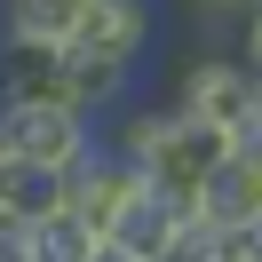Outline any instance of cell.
Here are the masks:
<instances>
[{"label": "cell", "mask_w": 262, "mask_h": 262, "mask_svg": "<svg viewBox=\"0 0 262 262\" xmlns=\"http://www.w3.org/2000/svg\"><path fill=\"white\" fill-rule=\"evenodd\" d=\"M96 0H0V40L8 48H72Z\"/></svg>", "instance_id": "ba28073f"}, {"label": "cell", "mask_w": 262, "mask_h": 262, "mask_svg": "<svg viewBox=\"0 0 262 262\" xmlns=\"http://www.w3.org/2000/svg\"><path fill=\"white\" fill-rule=\"evenodd\" d=\"M96 262H151V254H135V246H119V238H103V246H96Z\"/></svg>", "instance_id": "9a60e30c"}, {"label": "cell", "mask_w": 262, "mask_h": 262, "mask_svg": "<svg viewBox=\"0 0 262 262\" xmlns=\"http://www.w3.org/2000/svg\"><path fill=\"white\" fill-rule=\"evenodd\" d=\"M238 238H246V254H254V262H262V214H254V223H246V230H238Z\"/></svg>", "instance_id": "2e32d148"}, {"label": "cell", "mask_w": 262, "mask_h": 262, "mask_svg": "<svg viewBox=\"0 0 262 262\" xmlns=\"http://www.w3.org/2000/svg\"><path fill=\"white\" fill-rule=\"evenodd\" d=\"M56 56L64 48H0V103H64Z\"/></svg>", "instance_id": "7c38bea8"}, {"label": "cell", "mask_w": 262, "mask_h": 262, "mask_svg": "<svg viewBox=\"0 0 262 262\" xmlns=\"http://www.w3.org/2000/svg\"><path fill=\"white\" fill-rule=\"evenodd\" d=\"M199 8H223V16H238V8H246V0H199Z\"/></svg>", "instance_id": "ac0fdd59"}, {"label": "cell", "mask_w": 262, "mask_h": 262, "mask_svg": "<svg viewBox=\"0 0 262 262\" xmlns=\"http://www.w3.org/2000/svg\"><path fill=\"white\" fill-rule=\"evenodd\" d=\"M0 246H8V262H96V246H103V238H96V230H88L72 207H48L40 223L8 230Z\"/></svg>", "instance_id": "9c48e42d"}, {"label": "cell", "mask_w": 262, "mask_h": 262, "mask_svg": "<svg viewBox=\"0 0 262 262\" xmlns=\"http://www.w3.org/2000/svg\"><path fill=\"white\" fill-rule=\"evenodd\" d=\"M96 143H103L96 119H80L72 103H0V151L8 159H32L48 175H72Z\"/></svg>", "instance_id": "7a4b0ae2"}, {"label": "cell", "mask_w": 262, "mask_h": 262, "mask_svg": "<svg viewBox=\"0 0 262 262\" xmlns=\"http://www.w3.org/2000/svg\"><path fill=\"white\" fill-rule=\"evenodd\" d=\"M175 103L199 112V119H214V127H246V112H254V72L238 64V48H207V56L183 64Z\"/></svg>", "instance_id": "277c9868"}, {"label": "cell", "mask_w": 262, "mask_h": 262, "mask_svg": "<svg viewBox=\"0 0 262 262\" xmlns=\"http://www.w3.org/2000/svg\"><path fill=\"white\" fill-rule=\"evenodd\" d=\"M191 230H199V207H191V199L151 191V183H143V199H135V207L112 223V238H119V246H135V254H151V262H167L183 238H191Z\"/></svg>", "instance_id": "52a82bcc"}, {"label": "cell", "mask_w": 262, "mask_h": 262, "mask_svg": "<svg viewBox=\"0 0 262 262\" xmlns=\"http://www.w3.org/2000/svg\"><path fill=\"white\" fill-rule=\"evenodd\" d=\"M151 32H159V8H151V0H96L88 24H80L88 48H112V56H127V64H143Z\"/></svg>", "instance_id": "8fae6325"}, {"label": "cell", "mask_w": 262, "mask_h": 262, "mask_svg": "<svg viewBox=\"0 0 262 262\" xmlns=\"http://www.w3.org/2000/svg\"><path fill=\"white\" fill-rule=\"evenodd\" d=\"M48 207H64V175H48V167L8 159V151H0V238L24 230V223H40Z\"/></svg>", "instance_id": "30bf717a"}, {"label": "cell", "mask_w": 262, "mask_h": 262, "mask_svg": "<svg viewBox=\"0 0 262 262\" xmlns=\"http://www.w3.org/2000/svg\"><path fill=\"white\" fill-rule=\"evenodd\" d=\"M135 167H143L151 191H175V199H199V183L223 167V151L238 143V127H214V119L183 112V103H159V112H135L127 127L112 135Z\"/></svg>", "instance_id": "6da1fadb"}, {"label": "cell", "mask_w": 262, "mask_h": 262, "mask_svg": "<svg viewBox=\"0 0 262 262\" xmlns=\"http://www.w3.org/2000/svg\"><path fill=\"white\" fill-rule=\"evenodd\" d=\"M238 135H262V80H254V112H246V127Z\"/></svg>", "instance_id": "e0dca14e"}, {"label": "cell", "mask_w": 262, "mask_h": 262, "mask_svg": "<svg viewBox=\"0 0 262 262\" xmlns=\"http://www.w3.org/2000/svg\"><path fill=\"white\" fill-rule=\"evenodd\" d=\"M56 80H64V103H72L80 119H103V112H119V103H127L135 64H127V56H112V48L72 40V48L56 56Z\"/></svg>", "instance_id": "8992f818"}, {"label": "cell", "mask_w": 262, "mask_h": 262, "mask_svg": "<svg viewBox=\"0 0 262 262\" xmlns=\"http://www.w3.org/2000/svg\"><path fill=\"white\" fill-rule=\"evenodd\" d=\"M199 223L207 230H246L262 214V135H238V143L223 151V167H214L207 183H199Z\"/></svg>", "instance_id": "5b68a950"}, {"label": "cell", "mask_w": 262, "mask_h": 262, "mask_svg": "<svg viewBox=\"0 0 262 262\" xmlns=\"http://www.w3.org/2000/svg\"><path fill=\"white\" fill-rule=\"evenodd\" d=\"M135 199H143V167H135L119 143H96V151H88V159L64 175V207L80 214L96 238H112V223L135 207Z\"/></svg>", "instance_id": "3957f363"}, {"label": "cell", "mask_w": 262, "mask_h": 262, "mask_svg": "<svg viewBox=\"0 0 262 262\" xmlns=\"http://www.w3.org/2000/svg\"><path fill=\"white\" fill-rule=\"evenodd\" d=\"M238 64L262 80V0H246V8H238Z\"/></svg>", "instance_id": "5bb4252c"}, {"label": "cell", "mask_w": 262, "mask_h": 262, "mask_svg": "<svg viewBox=\"0 0 262 262\" xmlns=\"http://www.w3.org/2000/svg\"><path fill=\"white\" fill-rule=\"evenodd\" d=\"M167 262H254V254H246V238H238V230H207V223H199V230H191V238H183Z\"/></svg>", "instance_id": "4fadbf2b"}]
</instances>
